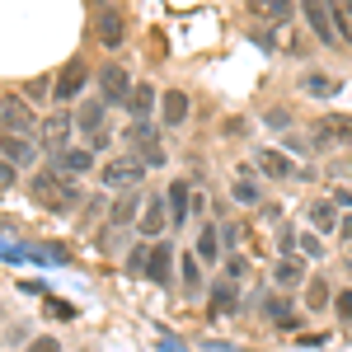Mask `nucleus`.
Instances as JSON below:
<instances>
[{
	"label": "nucleus",
	"instance_id": "f257e3e1",
	"mask_svg": "<svg viewBox=\"0 0 352 352\" xmlns=\"http://www.w3.org/2000/svg\"><path fill=\"white\" fill-rule=\"evenodd\" d=\"M28 192H33V202H43V207H52V212H71L80 197H76V188L56 174V169H43V174H33V184H28Z\"/></svg>",
	"mask_w": 352,
	"mask_h": 352
},
{
	"label": "nucleus",
	"instance_id": "f03ea898",
	"mask_svg": "<svg viewBox=\"0 0 352 352\" xmlns=\"http://www.w3.org/2000/svg\"><path fill=\"white\" fill-rule=\"evenodd\" d=\"M315 141H320V146H348L352 141V118L348 113H324V118H315Z\"/></svg>",
	"mask_w": 352,
	"mask_h": 352
},
{
	"label": "nucleus",
	"instance_id": "7ed1b4c3",
	"mask_svg": "<svg viewBox=\"0 0 352 352\" xmlns=\"http://www.w3.org/2000/svg\"><path fill=\"white\" fill-rule=\"evenodd\" d=\"M132 89L136 85L127 80V66H104V71H99V94H104V104H127Z\"/></svg>",
	"mask_w": 352,
	"mask_h": 352
},
{
	"label": "nucleus",
	"instance_id": "20e7f679",
	"mask_svg": "<svg viewBox=\"0 0 352 352\" xmlns=\"http://www.w3.org/2000/svg\"><path fill=\"white\" fill-rule=\"evenodd\" d=\"M0 127H5V136H24V132H33V113H28V104L19 99V94L0 99Z\"/></svg>",
	"mask_w": 352,
	"mask_h": 352
},
{
	"label": "nucleus",
	"instance_id": "39448f33",
	"mask_svg": "<svg viewBox=\"0 0 352 352\" xmlns=\"http://www.w3.org/2000/svg\"><path fill=\"white\" fill-rule=\"evenodd\" d=\"M141 174H146V164L132 160V155H118V160L104 164V184H109V188H132Z\"/></svg>",
	"mask_w": 352,
	"mask_h": 352
},
{
	"label": "nucleus",
	"instance_id": "423d86ee",
	"mask_svg": "<svg viewBox=\"0 0 352 352\" xmlns=\"http://www.w3.org/2000/svg\"><path fill=\"white\" fill-rule=\"evenodd\" d=\"M146 277H151V282H160V287H169V282H174V244H169V240L151 244V258H146Z\"/></svg>",
	"mask_w": 352,
	"mask_h": 352
},
{
	"label": "nucleus",
	"instance_id": "0eeeda50",
	"mask_svg": "<svg viewBox=\"0 0 352 352\" xmlns=\"http://www.w3.org/2000/svg\"><path fill=\"white\" fill-rule=\"evenodd\" d=\"M85 80H89V71H85L80 61H71L61 76H56V104H71V99H80V89H85Z\"/></svg>",
	"mask_w": 352,
	"mask_h": 352
},
{
	"label": "nucleus",
	"instance_id": "6e6552de",
	"mask_svg": "<svg viewBox=\"0 0 352 352\" xmlns=\"http://www.w3.org/2000/svg\"><path fill=\"white\" fill-rule=\"evenodd\" d=\"M300 5H305V19H310V28H315V38L329 43V47H338V33H333V19H329L324 0H300Z\"/></svg>",
	"mask_w": 352,
	"mask_h": 352
},
{
	"label": "nucleus",
	"instance_id": "1a4fd4ad",
	"mask_svg": "<svg viewBox=\"0 0 352 352\" xmlns=\"http://www.w3.org/2000/svg\"><path fill=\"white\" fill-rule=\"evenodd\" d=\"M164 217H169V207H164V197H151V202L141 207V217H136V230H141L146 240H160V230H164Z\"/></svg>",
	"mask_w": 352,
	"mask_h": 352
},
{
	"label": "nucleus",
	"instance_id": "9d476101",
	"mask_svg": "<svg viewBox=\"0 0 352 352\" xmlns=\"http://www.w3.org/2000/svg\"><path fill=\"white\" fill-rule=\"evenodd\" d=\"M132 141H136V160H141V164H164V146H160V136L151 132L146 122H136Z\"/></svg>",
	"mask_w": 352,
	"mask_h": 352
},
{
	"label": "nucleus",
	"instance_id": "9b49d317",
	"mask_svg": "<svg viewBox=\"0 0 352 352\" xmlns=\"http://www.w3.org/2000/svg\"><path fill=\"white\" fill-rule=\"evenodd\" d=\"M99 43L104 47H122V38H127V19L118 14V10H99Z\"/></svg>",
	"mask_w": 352,
	"mask_h": 352
},
{
	"label": "nucleus",
	"instance_id": "f8f14e48",
	"mask_svg": "<svg viewBox=\"0 0 352 352\" xmlns=\"http://www.w3.org/2000/svg\"><path fill=\"white\" fill-rule=\"evenodd\" d=\"M188 202H192V188L184 184V179H174L169 192H164V207H169V221H174V226H184V221H188Z\"/></svg>",
	"mask_w": 352,
	"mask_h": 352
},
{
	"label": "nucleus",
	"instance_id": "ddd939ff",
	"mask_svg": "<svg viewBox=\"0 0 352 352\" xmlns=\"http://www.w3.org/2000/svg\"><path fill=\"white\" fill-rule=\"evenodd\" d=\"M56 169H61V174H89V169H94V151H89V146H66V151L56 155Z\"/></svg>",
	"mask_w": 352,
	"mask_h": 352
},
{
	"label": "nucleus",
	"instance_id": "4468645a",
	"mask_svg": "<svg viewBox=\"0 0 352 352\" xmlns=\"http://www.w3.org/2000/svg\"><path fill=\"white\" fill-rule=\"evenodd\" d=\"M43 141H47V151H66V141H71V118L66 113H52L47 122H43Z\"/></svg>",
	"mask_w": 352,
	"mask_h": 352
},
{
	"label": "nucleus",
	"instance_id": "2eb2a0df",
	"mask_svg": "<svg viewBox=\"0 0 352 352\" xmlns=\"http://www.w3.org/2000/svg\"><path fill=\"white\" fill-rule=\"evenodd\" d=\"M254 164H258L268 179H296V164L287 160L282 151H258V155H254Z\"/></svg>",
	"mask_w": 352,
	"mask_h": 352
},
{
	"label": "nucleus",
	"instance_id": "dca6fc26",
	"mask_svg": "<svg viewBox=\"0 0 352 352\" xmlns=\"http://www.w3.org/2000/svg\"><path fill=\"white\" fill-rule=\"evenodd\" d=\"M160 109H164V127H179V122L188 118V94H184V89H164Z\"/></svg>",
	"mask_w": 352,
	"mask_h": 352
},
{
	"label": "nucleus",
	"instance_id": "f3484780",
	"mask_svg": "<svg viewBox=\"0 0 352 352\" xmlns=\"http://www.w3.org/2000/svg\"><path fill=\"white\" fill-rule=\"evenodd\" d=\"M155 104H160L155 85H136V89H132V104H127V109H132V118H136V122H146V118L155 113Z\"/></svg>",
	"mask_w": 352,
	"mask_h": 352
},
{
	"label": "nucleus",
	"instance_id": "a211bd4d",
	"mask_svg": "<svg viewBox=\"0 0 352 352\" xmlns=\"http://www.w3.org/2000/svg\"><path fill=\"white\" fill-rule=\"evenodd\" d=\"M272 282H277V287H300V282H305V268H300V258H277V268H272Z\"/></svg>",
	"mask_w": 352,
	"mask_h": 352
},
{
	"label": "nucleus",
	"instance_id": "6ab92c4d",
	"mask_svg": "<svg viewBox=\"0 0 352 352\" xmlns=\"http://www.w3.org/2000/svg\"><path fill=\"white\" fill-rule=\"evenodd\" d=\"M0 155L10 164H28L33 160V146H28L24 136H0Z\"/></svg>",
	"mask_w": 352,
	"mask_h": 352
},
{
	"label": "nucleus",
	"instance_id": "aec40b11",
	"mask_svg": "<svg viewBox=\"0 0 352 352\" xmlns=\"http://www.w3.org/2000/svg\"><path fill=\"white\" fill-rule=\"evenodd\" d=\"M104 109H109V104H80L76 127H80V132H104Z\"/></svg>",
	"mask_w": 352,
	"mask_h": 352
},
{
	"label": "nucleus",
	"instance_id": "412c9836",
	"mask_svg": "<svg viewBox=\"0 0 352 352\" xmlns=\"http://www.w3.org/2000/svg\"><path fill=\"white\" fill-rule=\"evenodd\" d=\"M192 254H197L202 263H217V258H221V240H217L212 226H202V235H197V249H192Z\"/></svg>",
	"mask_w": 352,
	"mask_h": 352
},
{
	"label": "nucleus",
	"instance_id": "4be33fe9",
	"mask_svg": "<svg viewBox=\"0 0 352 352\" xmlns=\"http://www.w3.org/2000/svg\"><path fill=\"white\" fill-rule=\"evenodd\" d=\"M212 310L217 315H230L235 310V282H217L212 287Z\"/></svg>",
	"mask_w": 352,
	"mask_h": 352
},
{
	"label": "nucleus",
	"instance_id": "5701e85b",
	"mask_svg": "<svg viewBox=\"0 0 352 352\" xmlns=\"http://www.w3.org/2000/svg\"><path fill=\"white\" fill-rule=\"evenodd\" d=\"M136 217H141V202L127 192L122 202H113V217H109V221H113V226H127V221H136Z\"/></svg>",
	"mask_w": 352,
	"mask_h": 352
},
{
	"label": "nucleus",
	"instance_id": "b1692460",
	"mask_svg": "<svg viewBox=\"0 0 352 352\" xmlns=\"http://www.w3.org/2000/svg\"><path fill=\"white\" fill-rule=\"evenodd\" d=\"M310 221H315V230H333V226H338L333 202H315V207H310Z\"/></svg>",
	"mask_w": 352,
	"mask_h": 352
},
{
	"label": "nucleus",
	"instance_id": "393cba45",
	"mask_svg": "<svg viewBox=\"0 0 352 352\" xmlns=\"http://www.w3.org/2000/svg\"><path fill=\"white\" fill-rule=\"evenodd\" d=\"M230 192H235V202H244V207H254V202H258V197H263V192H258V184H249V179H235V184H230Z\"/></svg>",
	"mask_w": 352,
	"mask_h": 352
},
{
	"label": "nucleus",
	"instance_id": "a878e982",
	"mask_svg": "<svg viewBox=\"0 0 352 352\" xmlns=\"http://www.w3.org/2000/svg\"><path fill=\"white\" fill-rule=\"evenodd\" d=\"M254 10L268 14V19H287L292 14V0H254Z\"/></svg>",
	"mask_w": 352,
	"mask_h": 352
},
{
	"label": "nucleus",
	"instance_id": "bb28decb",
	"mask_svg": "<svg viewBox=\"0 0 352 352\" xmlns=\"http://www.w3.org/2000/svg\"><path fill=\"white\" fill-rule=\"evenodd\" d=\"M305 305H310V310H324L329 305V287L324 282H310V287H305Z\"/></svg>",
	"mask_w": 352,
	"mask_h": 352
},
{
	"label": "nucleus",
	"instance_id": "cd10ccee",
	"mask_svg": "<svg viewBox=\"0 0 352 352\" xmlns=\"http://www.w3.org/2000/svg\"><path fill=\"white\" fill-rule=\"evenodd\" d=\"M146 258H151V244H132L127 249V272H146Z\"/></svg>",
	"mask_w": 352,
	"mask_h": 352
},
{
	"label": "nucleus",
	"instance_id": "c85d7f7f",
	"mask_svg": "<svg viewBox=\"0 0 352 352\" xmlns=\"http://www.w3.org/2000/svg\"><path fill=\"white\" fill-rule=\"evenodd\" d=\"M197 282H202V268H197V254H184V287L197 292Z\"/></svg>",
	"mask_w": 352,
	"mask_h": 352
},
{
	"label": "nucleus",
	"instance_id": "c756f323",
	"mask_svg": "<svg viewBox=\"0 0 352 352\" xmlns=\"http://www.w3.org/2000/svg\"><path fill=\"white\" fill-rule=\"evenodd\" d=\"M305 89H310V94H333V89H338V80H329V76H305Z\"/></svg>",
	"mask_w": 352,
	"mask_h": 352
},
{
	"label": "nucleus",
	"instance_id": "7c9ffc66",
	"mask_svg": "<svg viewBox=\"0 0 352 352\" xmlns=\"http://www.w3.org/2000/svg\"><path fill=\"white\" fill-rule=\"evenodd\" d=\"M333 310H338V320H343V324H352V287L333 296Z\"/></svg>",
	"mask_w": 352,
	"mask_h": 352
},
{
	"label": "nucleus",
	"instance_id": "2f4dec72",
	"mask_svg": "<svg viewBox=\"0 0 352 352\" xmlns=\"http://www.w3.org/2000/svg\"><path fill=\"white\" fill-rule=\"evenodd\" d=\"M28 352H61V343L47 333V338H33V343H28Z\"/></svg>",
	"mask_w": 352,
	"mask_h": 352
},
{
	"label": "nucleus",
	"instance_id": "473e14b6",
	"mask_svg": "<svg viewBox=\"0 0 352 352\" xmlns=\"http://www.w3.org/2000/svg\"><path fill=\"white\" fill-rule=\"evenodd\" d=\"M47 315H56V320H76V310H71L66 300H47Z\"/></svg>",
	"mask_w": 352,
	"mask_h": 352
},
{
	"label": "nucleus",
	"instance_id": "72a5a7b5",
	"mask_svg": "<svg viewBox=\"0 0 352 352\" xmlns=\"http://www.w3.org/2000/svg\"><path fill=\"white\" fill-rule=\"evenodd\" d=\"M300 254H305V258H320L324 249H320V240H315V235H300Z\"/></svg>",
	"mask_w": 352,
	"mask_h": 352
},
{
	"label": "nucleus",
	"instance_id": "f704fd0d",
	"mask_svg": "<svg viewBox=\"0 0 352 352\" xmlns=\"http://www.w3.org/2000/svg\"><path fill=\"white\" fill-rule=\"evenodd\" d=\"M235 277H244V263H240V258H230V263H226V282H235Z\"/></svg>",
	"mask_w": 352,
	"mask_h": 352
},
{
	"label": "nucleus",
	"instance_id": "c9c22d12",
	"mask_svg": "<svg viewBox=\"0 0 352 352\" xmlns=\"http://www.w3.org/2000/svg\"><path fill=\"white\" fill-rule=\"evenodd\" d=\"M343 240H348V244H352V217H348V221H343Z\"/></svg>",
	"mask_w": 352,
	"mask_h": 352
},
{
	"label": "nucleus",
	"instance_id": "e433bc0d",
	"mask_svg": "<svg viewBox=\"0 0 352 352\" xmlns=\"http://www.w3.org/2000/svg\"><path fill=\"white\" fill-rule=\"evenodd\" d=\"M343 10H348V14H352V0H343Z\"/></svg>",
	"mask_w": 352,
	"mask_h": 352
},
{
	"label": "nucleus",
	"instance_id": "4c0bfd02",
	"mask_svg": "<svg viewBox=\"0 0 352 352\" xmlns=\"http://www.w3.org/2000/svg\"><path fill=\"white\" fill-rule=\"evenodd\" d=\"M348 179H352V160H348Z\"/></svg>",
	"mask_w": 352,
	"mask_h": 352
},
{
	"label": "nucleus",
	"instance_id": "58836bf2",
	"mask_svg": "<svg viewBox=\"0 0 352 352\" xmlns=\"http://www.w3.org/2000/svg\"><path fill=\"white\" fill-rule=\"evenodd\" d=\"M94 5H104V0H94Z\"/></svg>",
	"mask_w": 352,
	"mask_h": 352
}]
</instances>
